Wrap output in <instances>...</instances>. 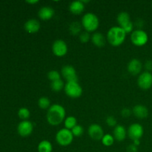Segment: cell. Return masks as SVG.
<instances>
[{
	"label": "cell",
	"instance_id": "6da1fadb",
	"mask_svg": "<svg viewBox=\"0 0 152 152\" xmlns=\"http://www.w3.org/2000/svg\"><path fill=\"white\" fill-rule=\"evenodd\" d=\"M66 111L65 108L59 104H53L48 110L47 118L48 123L53 126L61 124L65 120Z\"/></svg>",
	"mask_w": 152,
	"mask_h": 152
},
{
	"label": "cell",
	"instance_id": "7a4b0ae2",
	"mask_svg": "<svg viewBox=\"0 0 152 152\" xmlns=\"http://www.w3.org/2000/svg\"><path fill=\"white\" fill-rule=\"evenodd\" d=\"M127 34L120 26H114L108 30L107 33V41L114 47H117L125 42Z\"/></svg>",
	"mask_w": 152,
	"mask_h": 152
},
{
	"label": "cell",
	"instance_id": "3957f363",
	"mask_svg": "<svg viewBox=\"0 0 152 152\" xmlns=\"http://www.w3.org/2000/svg\"><path fill=\"white\" fill-rule=\"evenodd\" d=\"M81 24L83 28L87 32H94L99 25V18L93 13H87L82 18Z\"/></svg>",
	"mask_w": 152,
	"mask_h": 152
},
{
	"label": "cell",
	"instance_id": "277c9868",
	"mask_svg": "<svg viewBox=\"0 0 152 152\" xmlns=\"http://www.w3.org/2000/svg\"><path fill=\"white\" fill-rule=\"evenodd\" d=\"M117 21L119 24V26L123 28L127 34L134 31V24L131 21L130 14L128 12H120L117 15Z\"/></svg>",
	"mask_w": 152,
	"mask_h": 152
},
{
	"label": "cell",
	"instance_id": "5b68a950",
	"mask_svg": "<svg viewBox=\"0 0 152 152\" xmlns=\"http://www.w3.org/2000/svg\"><path fill=\"white\" fill-rule=\"evenodd\" d=\"M74 137L71 131L64 128L56 133V141L61 146H68L73 142Z\"/></svg>",
	"mask_w": 152,
	"mask_h": 152
},
{
	"label": "cell",
	"instance_id": "8992f818",
	"mask_svg": "<svg viewBox=\"0 0 152 152\" xmlns=\"http://www.w3.org/2000/svg\"><path fill=\"white\" fill-rule=\"evenodd\" d=\"M64 90L67 96L73 99L80 97L83 92V88L78 82H68L65 83Z\"/></svg>",
	"mask_w": 152,
	"mask_h": 152
},
{
	"label": "cell",
	"instance_id": "52a82bcc",
	"mask_svg": "<svg viewBox=\"0 0 152 152\" xmlns=\"http://www.w3.org/2000/svg\"><path fill=\"white\" fill-rule=\"evenodd\" d=\"M131 41H132V44L134 45L135 46L141 47V46L145 45L148 42V36L147 33L143 30H134L131 34Z\"/></svg>",
	"mask_w": 152,
	"mask_h": 152
},
{
	"label": "cell",
	"instance_id": "ba28073f",
	"mask_svg": "<svg viewBox=\"0 0 152 152\" xmlns=\"http://www.w3.org/2000/svg\"><path fill=\"white\" fill-rule=\"evenodd\" d=\"M52 52L55 56L62 57L68 53V45L62 39H56L52 45Z\"/></svg>",
	"mask_w": 152,
	"mask_h": 152
},
{
	"label": "cell",
	"instance_id": "9c48e42d",
	"mask_svg": "<svg viewBox=\"0 0 152 152\" xmlns=\"http://www.w3.org/2000/svg\"><path fill=\"white\" fill-rule=\"evenodd\" d=\"M137 85L142 90H148L152 87V74L151 72L144 71L137 79Z\"/></svg>",
	"mask_w": 152,
	"mask_h": 152
},
{
	"label": "cell",
	"instance_id": "30bf717a",
	"mask_svg": "<svg viewBox=\"0 0 152 152\" xmlns=\"http://www.w3.org/2000/svg\"><path fill=\"white\" fill-rule=\"evenodd\" d=\"M144 133L143 127L139 123H133L129 127L127 130V134L132 140H140Z\"/></svg>",
	"mask_w": 152,
	"mask_h": 152
},
{
	"label": "cell",
	"instance_id": "8fae6325",
	"mask_svg": "<svg viewBox=\"0 0 152 152\" xmlns=\"http://www.w3.org/2000/svg\"><path fill=\"white\" fill-rule=\"evenodd\" d=\"M34 131V124L29 120H22L17 126L18 134L21 137H27L32 134Z\"/></svg>",
	"mask_w": 152,
	"mask_h": 152
},
{
	"label": "cell",
	"instance_id": "7c38bea8",
	"mask_svg": "<svg viewBox=\"0 0 152 152\" xmlns=\"http://www.w3.org/2000/svg\"><path fill=\"white\" fill-rule=\"evenodd\" d=\"M62 77L68 82H78V77H77V71L75 68L73 66L69 65H65L62 67L61 71Z\"/></svg>",
	"mask_w": 152,
	"mask_h": 152
},
{
	"label": "cell",
	"instance_id": "4fadbf2b",
	"mask_svg": "<svg viewBox=\"0 0 152 152\" xmlns=\"http://www.w3.org/2000/svg\"><path fill=\"white\" fill-rule=\"evenodd\" d=\"M88 133L89 137L94 140H101L104 136V132L102 128L96 123L91 124L88 127Z\"/></svg>",
	"mask_w": 152,
	"mask_h": 152
},
{
	"label": "cell",
	"instance_id": "5bb4252c",
	"mask_svg": "<svg viewBox=\"0 0 152 152\" xmlns=\"http://www.w3.org/2000/svg\"><path fill=\"white\" fill-rule=\"evenodd\" d=\"M128 71L132 75L136 76L140 74L142 69V64L140 60L138 59H132L130 62L128 63L127 65Z\"/></svg>",
	"mask_w": 152,
	"mask_h": 152
},
{
	"label": "cell",
	"instance_id": "9a60e30c",
	"mask_svg": "<svg viewBox=\"0 0 152 152\" xmlns=\"http://www.w3.org/2000/svg\"><path fill=\"white\" fill-rule=\"evenodd\" d=\"M25 30L29 34H36L41 28L40 22L36 19H30L24 25Z\"/></svg>",
	"mask_w": 152,
	"mask_h": 152
},
{
	"label": "cell",
	"instance_id": "2e32d148",
	"mask_svg": "<svg viewBox=\"0 0 152 152\" xmlns=\"http://www.w3.org/2000/svg\"><path fill=\"white\" fill-rule=\"evenodd\" d=\"M54 10L48 6H45L41 7L38 12V16L40 19L43 21L50 20L54 16Z\"/></svg>",
	"mask_w": 152,
	"mask_h": 152
},
{
	"label": "cell",
	"instance_id": "e0dca14e",
	"mask_svg": "<svg viewBox=\"0 0 152 152\" xmlns=\"http://www.w3.org/2000/svg\"><path fill=\"white\" fill-rule=\"evenodd\" d=\"M132 114L138 119H145L148 116V110L143 105H136L132 109Z\"/></svg>",
	"mask_w": 152,
	"mask_h": 152
},
{
	"label": "cell",
	"instance_id": "ac0fdd59",
	"mask_svg": "<svg viewBox=\"0 0 152 152\" xmlns=\"http://www.w3.org/2000/svg\"><path fill=\"white\" fill-rule=\"evenodd\" d=\"M127 134V130L126 128L122 125H117L114 129L113 132V136H114V139L116 140L119 141V142H122L124 140L126 137Z\"/></svg>",
	"mask_w": 152,
	"mask_h": 152
},
{
	"label": "cell",
	"instance_id": "d6986e66",
	"mask_svg": "<svg viewBox=\"0 0 152 152\" xmlns=\"http://www.w3.org/2000/svg\"><path fill=\"white\" fill-rule=\"evenodd\" d=\"M85 10V4L82 1H74L70 4L69 10L74 15H80Z\"/></svg>",
	"mask_w": 152,
	"mask_h": 152
},
{
	"label": "cell",
	"instance_id": "ffe728a7",
	"mask_svg": "<svg viewBox=\"0 0 152 152\" xmlns=\"http://www.w3.org/2000/svg\"><path fill=\"white\" fill-rule=\"evenodd\" d=\"M91 40L92 43L98 48L103 47L105 45V42H106L105 37H104L103 34L99 32L94 33L91 37Z\"/></svg>",
	"mask_w": 152,
	"mask_h": 152
},
{
	"label": "cell",
	"instance_id": "44dd1931",
	"mask_svg": "<svg viewBox=\"0 0 152 152\" xmlns=\"http://www.w3.org/2000/svg\"><path fill=\"white\" fill-rule=\"evenodd\" d=\"M37 149H38V152H52L53 145L50 141L42 140L39 143Z\"/></svg>",
	"mask_w": 152,
	"mask_h": 152
},
{
	"label": "cell",
	"instance_id": "7402d4cb",
	"mask_svg": "<svg viewBox=\"0 0 152 152\" xmlns=\"http://www.w3.org/2000/svg\"><path fill=\"white\" fill-rule=\"evenodd\" d=\"M82 24L79 22H73L69 26L70 34L73 36H80L82 31Z\"/></svg>",
	"mask_w": 152,
	"mask_h": 152
},
{
	"label": "cell",
	"instance_id": "603a6c76",
	"mask_svg": "<svg viewBox=\"0 0 152 152\" xmlns=\"http://www.w3.org/2000/svg\"><path fill=\"white\" fill-rule=\"evenodd\" d=\"M64 125H65V129L71 131V129L77 125V118L74 116H69V117H66L64 120Z\"/></svg>",
	"mask_w": 152,
	"mask_h": 152
},
{
	"label": "cell",
	"instance_id": "cb8c5ba5",
	"mask_svg": "<svg viewBox=\"0 0 152 152\" xmlns=\"http://www.w3.org/2000/svg\"><path fill=\"white\" fill-rule=\"evenodd\" d=\"M65 83L62 80H58L56 81L51 82L50 83V88H51V90L55 92H59L61 91L62 89H64L65 88Z\"/></svg>",
	"mask_w": 152,
	"mask_h": 152
},
{
	"label": "cell",
	"instance_id": "d4e9b609",
	"mask_svg": "<svg viewBox=\"0 0 152 152\" xmlns=\"http://www.w3.org/2000/svg\"><path fill=\"white\" fill-rule=\"evenodd\" d=\"M38 105L41 109L43 110H48L50 107L51 106L50 105V100L49 98L46 96H42L38 100Z\"/></svg>",
	"mask_w": 152,
	"mask_h": 152
},
{
	"label": "cell",
	"instance_id": "484cf974",
	"mask_svg": "<svg viewBox=\"0 0 152 152\" xmlns=\"http://www.w3.org/2000/svg\"><path fill=\"white\" fill-rule=\"evenodd\" d=\"M114 136H112L110 134H104L103 137L102 138L101 141H102V143L105 146H111L114 144Z\"/></svg>",
	"mask_w": 152,
	"mask_h": 152
},
{
	"label": "cell",
	"instance_id": "4316f807",
	"mask_svg": "<svg viewBox=\"0 0 152 152\" xmlns=\"http://www.w3.org/2000/svg\"><path fill=\"white\" fill-rule=\"evenodd\" d=\"M30 115H31V112H30L29 109L25 108V107L19 108L18 111V116L22 120H28V119L30 117Z\"/></svg>",
	"mask_w": 152,
	"mask_h": 152
},
{
	"label": "cell",
	"instance_id": "83f0119b",
	"mask_svg": "<svg viewBox=\"0 0 152 152\" xmlns=\"http://www.w3.org/2000/svg\"><path fill=\"white\" fill-rule=\"evenodd\" d=\"M48 78L50 82H53L56 81V80H60L61 75L59 71H56V70H52V71H49L48 74Z\"/></svg>",
	"mask_w": 152,
	"mask_h": 152
},
{
	"label": "cell",
	"instance_id": "f1b7e54d",
	"mask_svg": "<svg viewBox=\"0 0 152 152\" xmlns=\"http://www.w3.org/2000/svg\"><path fill=\"white\" fill-rule=\"evenodd\" d=\"M71 132H72L74 137H79L82 136L83 134L84 133V129H83V126H81L80 125H77L75 127H74L71 129Z\"/></svg>",
	"mask_w": 152,
	"mask_h": 152
},
{
	"label": "cell",
	"instance_id": "f546056e",
	"mask_svg": "<svg viewBox=\"0 0 152 152\" xmlns=\"http://www.w3.org/2000/svg\"><path fill=\"white\" fill-rule=\"evenodd\" d=\"M91 36L90 34L87 31H83L81 34L79 36V38H80V41L82 43H87L89 40L91 39Z\"/></svg>",
	"mask_w": 152,
	"mask_h": 152
},
{
	"label": "cell",
	"instance_id": "4dcf8cb0",
	"mask_svg": "<svg viewBox=\"0 0 152 152\" xmlns=\"http://www.w3.org/2000/svg\"><path fill=\"white\" fill-rule=\"evenodd\" d=\"M105 123L108 125L109 127H114L117 126V120L115 119V117H113V116H108L106 117V120H105Z\"/></svg>",
	"mask_w": 152,
	"mask_h": 152
},
{
	"label": "cell",
	"instance_id": "1f68e13d",
	"mask_svg": "<svg viewBox=\"0 0 152 152\" xmlns=\"http://www.w3.org/2000/svg\"><path fill=\"white\" fill-rule=\"evenodd\" d=\"M132 114V111L128 108H124L121 111L122 117H125V118H128V117H130Z\"/></svg>",
	"mask_w": 152,
	"mask_h": 152
},
{
	"label": "cell",
	"instance_id": "d6a6232c",
	"mask_svg": "<svg viewBox=\"0 0 152 152\" xmlns=\"http://www.w3.org/2000/svg\"><path fill=\"white\" fill-rule=\"evenodd\" d=\"M126 151H127V152H137V146H136V145H134L132 143L131 145H128Z\"/></svg>",
	"mask_w": 152,
	"mask_h": 152
},
{
	"label": "cell",
	"instance_id": "836d02e7",
	"mask_svg": "<svg viewBox=\"0 0 152 152\" xmlns=\"http://www.w3.org/2000/svg\"><path fill=\"white\" fill-rule=\"evenodd\" d=\"M145 68L146 69V71L148 72H150V71H152V61L151 60H148L146 61L145 64Z\"/></svg>",
	"mask_w": 152,
	"mask_h": 152
},
{
	"label": "cell",
	"instance_id": "e575fe53",
	"mask_svg": "<svg viewBox=\"0 0 152 152\" xmlns=\"http://www.w3.org/2000/svg\"><path fill=\"white\" fill-rule=\"evenodd\" d=\"M27 3L30 4H36L39 2L38 0H29V1H26Z\"/></svg>",
	"mask_w": 152,
	"mask_h": 152
},
{
	"label": "cell",
	"instance_id": "d590c367",
	"mask_svg": "<svg viewBox=\"0 0 152 152\" xmlns=\"http://www.w3.org/2000/svg\"><path fill=\"white\" fill-rule=\"evenodd\" d=\"M133 144L136 146L138 147V145H140V140H133Z\"/></svg>",
	"mask_w": 152,
	"mask_h": 152
}]
</instances>
